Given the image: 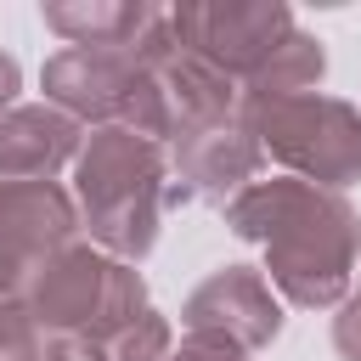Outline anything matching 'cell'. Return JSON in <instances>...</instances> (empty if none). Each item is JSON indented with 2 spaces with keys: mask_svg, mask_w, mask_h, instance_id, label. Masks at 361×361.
Returning a JSON list of instances; mask_svg holds the SVG:
<instances>
[{
  "mask_svg": "<svg viewBox=\"0 0 361 361\" xmlns=\"http://www.w3.org/2000/svg\"><path fill=\"white\" fill-rule=\"evenodd\" d=\"M226 226L265 248V282L282 293V305L338 310L350 299V276L361 265V214L344 192L271 175L226 203Z\"/></svg>",
  "mask_w": 361,
  "mask_h": 361,
  "instance_id": "1",
  "label": "cell"
},
{
  "mask_svg": "<svg viewBox=\"0 0 361 361\" xmlns=\"http://www.w3.org/2000/svg\"><path fill=\"white\" fill-rule=\"evenodd\" d=\"M73 203L90 243L124 265H141L158 243L164 209H169V158L158 141L102 124L85 135L73 158Z\"/></svg>",
  "mask_w": 361,
  "mask_h": 361,
  "instance_id": "2",
  "label": "cell"
},
{
  "mask_svg": "<svg viewBox=\"0 0 361 361\" xmlns=\"http://www.w3.org/2000/svg\"><path fill=\"white\" fill-rule=\"evenodd\" d=\"M23 310L34 316L39 333L51 338H85L102 344L124 322H135L147 305V282L135 265L102 254L96 243H68L56 248L23 288Z\"/></svg>",
  "mask_w": 361,
  "mask_h": 361,
  "instance_id": "3",
  "label": "cell"
},
{
  "mask_svg": "<svg viewBox=\"0 0 361 361\" xmlns=\"http://www.w3.org/2000/svg\"><path fill=\"white\" fill-rule=\"evenodd\" d=\"M237 118L259 141L265 158H276L293 180L344 192L361 180V107L344 96H276V102H243Z\"/></svg>",
  "mask_w": 361,
  "mask_h": 361,
  "instance_id": "4",
  "label": "cell"
},
{
  "mask_svg": "<svg viewBox=\"0 0 361 361\" xmlns=\"http://www.w3.org/2000/svg\"><path fill=\"white\" fill-rule=\"evenodd\" d=\"M169 23L192 56L214 62L237 85L293 34V11L282 0H192V6H175Z\"/></svg>",
  "mask_w": 361,
  "mask_h": 361,
  "instance_id": "5",
  "label": "cell"
},
{
  "mask_svg": "<svg viewBox=\"0 0 361 361\" xmlns=\"http://www.w3.org/2000/svg\"><path fill=\"white\" fill-rule=\"evenodd\" d=\"M79 203L56 180H0V299H23L28 276L79 243Z\"/></svg>",
  "mask_w": 361,
  "mask_h": 361,
  "instance_id": "6",
  "label": "cell"
},
{
  "mask_svg": "<svg viewBox=\"0 0 361 361\" xmlns=\"http://www.w3.org/2000/svg\"><path fill=\"white\" fill-rule=\"evenodd\" d=\"M147 62L130 51H102V45H68L56 51L45 68H39V85H45V102L62 107L68 118L102 130V124H118L135 85H141Z\"/></svg>",
  "mask_w": 361,
  "mask_h": 361,
  "instance_id": "7",
  "label": "cell"
},
{
  "mask_svg": "<svg viewBox=\"0 0 361 361\" xmlns=\"http://www.w3.org/2000/svg\"><path fill=\"white\" fill-rule=\"evenodd\" d=\"M180 327L186 333H220L254 355L282 333V293L254 265H220L186 293Z\"/></svg>",
  "mask_w": 361,
  "mask_h": 361,
  "instance_id": "8",
  "label": "cell"
},
{
  "mask_svg": "<svg viewBox=\"0 0 361 361\" xmlns=\"http://www.w3.org/2000/svg\"><path fill=\"white\" fill-rule=\"evenodd\" d=\"M259 141L248 135L243 118H226V124H209V130H192L175 141V158H169V203H192V197H209V203H231L243 186H254L259 175Z\"/></svg>",
  "mask_w": 361,
  "mask_h": 361,
  "instance_id": "9",
  "label": "cell"
},
{
  "mask_svg": "<svg viewBox=\"0 0 361 361\" xmlns=\"http://www.w3.org/2000/svg\"><path fill=\"white\" fill-rule=\"evenodd\" d=\"M85 147V124L51 102H17L0 118V180H56Z\"/></svg>",
  "mask_w": 361,
  "mask_h": 361,
  "instance_id": "10",
  "label": "cell"
},
{
  "mask_svg": "<svg viewBox=\"0 0 361 361\" xmlns=\"http://www.w3.org/2000/svg\"><path fill=\"white\" fill-rule=\"evenodd\" d=\"M152 79H158V96H164L169 141H180V135H192V130H209V124H226V118H237V107H243V85H237L231 73H220L214 62L192 56L186 45H180L175 56H164V62L152 68Z\"/></svg>",
  "mask_w": 361,
  "mask_h": 361,
  "instance_id": "11",
  "label": "cell"
},
{
  "mask_svg": "<svg viewBox=\"0 0 361 361\" xmlns=\"http://www.w3.org/2000/svg\"><path fill=\"white\" fill-rule=\"evenodd\" d=\"M45 28L62 34L68 45H102V51H130L147 23L158 17V6L141 0H45Z\"/></svg>",
  "mask_w": 361,
  "mask_h": 361,
  "instance_id": "12",
  "label": "cell"
},
{
  "mask_svg": "<svg viewBox=\"0 0 361 361\" xmlns=\"http://www.w3.org/2000/svg\"><path fill=\"white\" fill-rule=\"evenodd\" d=\"M322 73H327V51H322V39H310V34H288L248 79H243V102H276V96H305V90H316L322 85Z\"/></svg>",
  "mask_w": 361,
  "mask_h": 361,
  "instance_id": "13",
  "label": "cell"
},
{
  "mask_svg": "<svg viewBox=\"0 0 361 361\" xmlns=\"http://www.w3.org/2000/svg\"><path fill=\"white\" fill-rule=\"evenodd\" d=\"M96 350H102V361H169L175 327H169L158 310H141L135 322H124L118 333H107Z\"/></svg>",
  "mask_w": 361,
  "mask_h": 361,
  "instance_id": "14",
  "label": "cell"
},
{
  "mask_svg": "<svg viewBox=\"0 0 361 361\" xmlns=\"http://www.w3.org/2000/svg\"><path fill=\"white\" fill-rule=\"evenodd\" d=\"M0 361H45V333L23 310V299H0Z\"/></svg>",
  "mask_w": 361,
  "mask_h": 361,
  "instance_id": "15",
  "label": "cell"
},
{
  "mask_svg": "<svg viewBox=\"0 0 361 361\" xmlns=\"http://www.w3.org/2000/svg\"><path fill=\"white\" fill-rule=\"evenodd\" d=\"M169 361H254L243 344H231V338H220V333H186L175 350H169Z\"/></svg>",
  "mask_w": 361,
  "mask_h": 361,
  "instance_id": "16",
  "label": "cell"
},
{
  "mask_svg": "<svg viewBox=\"0 0 361 361\" xmlns=\"http://www.w3.org/2000/svg\"><path fill=\"white\" fill-rule=\"evenodd\" d=\"M333 350L344 355V361H361V288L338 305V316H333Z\"/></svg>",
  "mask_w": 361,
  "mask_h": 361,
  "instance_id": "17",
  "label": "cell"
},
{
  "mask_svg": "<svg viewBox=\"0 0 361 361\" xmlns=\"http://www.w3.org/2000/svg\"><path fill=\"white\" fill-rule=\"evenodd\" d=\"M45 361H102V350L85 338H45Z\"/></svg>",
  "mask_w": 361,
  "mask_h": 361,
  "instance_id": "18",
  "label": "cell"
},
{
  "mask_svg": "<svg viewBox=\"0 0 361 361\" xmlns=\"http://www.w3.org/2000/svg\"><path fill=\"white\" fill-rule=\"evenodd\" d=\"M17 90H23V68H17V62L0 51V118L17 107Z\"/></svg>",
  "mask_w": 361,
  "mask_h": 361,
  "instance_id": "19",
  "label": "cell"
}]
</instances>
